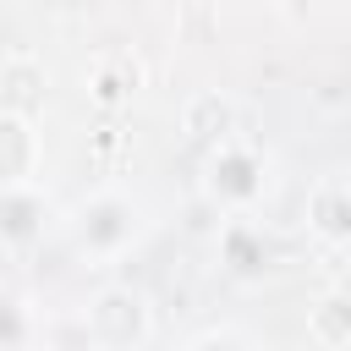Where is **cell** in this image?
Instances as JSON below:
<instances>
[{"instance_id":"cell-11","label":"cell","mask_w":351,"mask_h":351,"mask_svg":"<svg viewBox=\"0 0 351 351\" xmlns=\"http://www.w3.org/2000/svg\"><path fill=\"white\" fill-rule=\"evenodd\" d=\"M44 335L38 307L22 291H0V351H33Z\"/></svg>"},{"instance_id":"cell-2","label":"cell","mask_w":351,"mask_h":351,"mask_svg":"<svg viewBox=\"0 0 351 351\" xmlns=\"http://www.w3.org/2000/svg\"><path fill=\"white\" fill-rule=\"evenodd\" d=\"M274 154L258 148L252 137H230L197 159V186L219 208V219H258V208L274 197Z\"/></svg>"},{"instance_id":"cell-12","label":"cell","mask_w":351,"mask_h":351,"mask_svg":"<svg viewBox=\"0 0 351 351\" xmlns=\"http://www.w3.org/2000/svg\"><path fill=\"white\" fill-rule=\"evenodd\" d=\"M88 88H93L99 104H126V99L137 93V60H132V55H104V60L93 66Z\"/></svg>"},{"instance_id":"cell-3","label":"cell","mask_w":351,"mask_h":351,"mask_svg":"<svg viewBox=\"0 0 351 351\" xmlns=\"http://www.w3.org/2000/svg\"><path fill=\"white\" fill-rule=\"evenodd\" d=\"M154 329H159L154 302L132 280H104L82 302V340L99 351H148Z\"/></svg>"},{"instance_id":"cell-7","label":"cell","mask_w":351,"mask_h":351,"mask_svg":"<svg viewBox=\"0 0 351 351\" xmlns=\"http://www.w3.org/2000/svg\"><path fill=\"white\" fill-rule=\"evenodd\" d=\"M269 230L263 219H219V236H214V263L219 274L230 280H258L269 269Z\"/></svg>"},{"instance_id":"cell-1","label":"cell","mask_w":351,"mask_h":351,"mask_svg":"<svg viewBox=\"0 0 351 351\" xmlns=\"http://www.w3.org/2000/svg\"><path fill=\"white\" fill-rule=\"evenodd\" d=\"M60 230L71 241V252L93 269H110V263H126L148 230H154V214L143 203V192L121 186V181H99L88 186L77 203L60 208Z\"/></svg>"},{"instance_id":"cell-4","label":"cell","mask_w":351,"mask_h":351,"mask_svg":"<svg viewBox=\"0 0 351 351\" xmlns=\"http://www.w3.org/2000/svg\"><path fill=\"white\" fill-rule=\"evenodd\" d=\"M302 219H307V241L324 258H340L351 247V181H346V170H324L307 186Z\"/></svg>"},{"instance_id":"cell-10","label":"cell","mask_w":351,"mask_h":351,"mask_svg":"<svg viewBox=\"0 0 351 351\" xmlns=\"http://www.w3.org/2000/svg\"><path fill=\"white\" fill-rule=\"evenodd\" d=\"M44 93H49V77H44V66H38L33 55H11V60L0 66V110L33 121L38 104H44Z\"/></svg>"},{"instance_id":"cell-6","label":"cell","mask_w":351,"mask_h":351,"mask_svg":"<svg viewBox=\"0 0 351 351\" xmlns=\"http://www.w3.org/2000/svg\"><path fill=\"white\" fill-rule=\"evenodd\" d=\"M236 121H241V110H236V99H230L225 88H197V93L181 104V137H186L197 154H208V148L241 137Z\"/></svg>"},{"instance_id":"cell-9","label":"cell","mask_w":351,"mask_h":351,"mask_svg":"<svg viewBox=\"0 0 351 351\" xmlns=\"http://www.w3.org/2000/svg\"><path fill=\"white\" fill-rule=\"evenodd\" d=\"M307 340L318 351H346L351 346V296H346V285H324L307 302Z\"/></svg>"},{"instance_id":"cell-14","label":"cell","mask_w":351,"mask_h":351,"mask_svg":"<svg viewBox=\"0 0 351 351\" xmlns=\"http://www.w3.org/2000/svg\"><path fill=\"white\" fill-rule=\"evenodd\" d=\"M66 351H99V346H88V340H77V346H66Z\"/></svg>"},{"instance_id":"cell-5","label":"cell","mask_w":351,"mask_h":351,"mask_svg":"<svg viewBox=\"0 0 351 351\" xmlns=\"http://www.w3.org/2000/svg\"><path fill=\"white\" fill-rule=\"evenodd\" d=\"M60 225V208L55 197L44 192V181H27V186H5L0 192V247L5 252H33L44 247V236Z\"/></svg>"},{"instance_id":"cell-8","label":"cell","mask_w":351,"mask_h":351,"mask_svg":"<svg viewBox=\"0 0 351 351\" xmlns=\"http://www.w3.org/2000/svg\"><path fill=\"white\" fill-rule=\"evenodd\" d=\"M38 170H44V132H38V121L0 110V192L38 181Z\"/></svg>"},{"instance_id":"cell-13","label":"cell","mask_w":351,"mask_h":351,"mask_svg":"<svg viewBox=\"0 0 351 351\" xmlns=\"http://www.w3.org/2000/svg\"><path fill=\"white\" fill-rule=\"evenodd\" d=\"M181 351H269L247 324H208V329H197Z\"/></svg>"}]
</instances>
